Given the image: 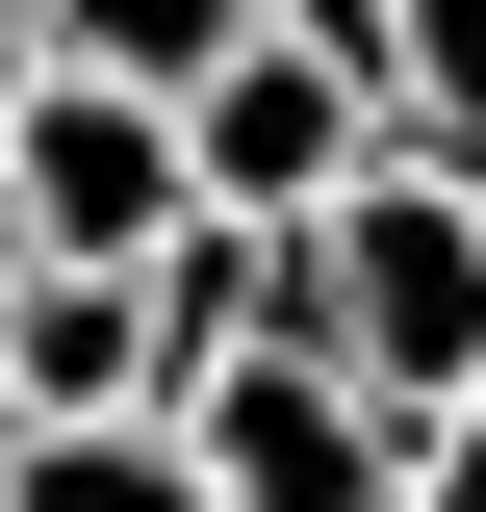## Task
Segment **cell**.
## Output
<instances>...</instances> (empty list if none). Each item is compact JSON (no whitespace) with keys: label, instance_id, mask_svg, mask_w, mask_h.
Returning a JSON list of instances; mask_svg holds the SVG:
<instances>
[{"label":"cell","instance_id":"cell-1","mask_svg":"<svg viewBox=\"0 0 486 512\" xmlns=\"http://www.w3.org/2000/svg\"><path fill=\"white\" fill-rule=\"evenodd\" d=\"M307 333H333L384 410L486 384V180H435V154H359V180L307 205Z\"/></svg>","mask_w":486,"mask_h":512},{"label":"cell","instance_id":"cell-2","mask_svg":"<svg viewBox=\"0 0 486 512\" xmlns=\"http://www.w3.org/2000/svg\"><path fill=\"white\" fill-rule=\"evenodd\" d=\"M180 461L231 512H410V410H384L333 333H231V359L180 384Z\"/></svg>","mask_w":486,"mask_h":512},{"label":"cell","instance_id":"cell-3","mask_svg":"<svg viewBox=\"0 0 486 512\" xmlns=\"http://www.w3.org/2000/svg\"><path fill=\"white\" fill-rule=\"evenodd\" d=\"M0 180H26V231H52V256H154V231L205 205V154H180V103H154V77L52 52V77H26V128H0Z\"/></svg>","mask_w":486,"mask_h":512},{"label":"cell","instance_id":"cell-4","mask_svg":"<svg viewBox=\"0 0 486 512\" xmlns=\"http://www.w3.org/2000/svg\"><path fill=\"white\" fill-rule=\"evenodd\" d=\"M384 128H410V103H384L359 52H307V26H231V52H205V103H180V154H205V205H282V231H307V205L359 180Z\"/></svg>","mask_w":486,"mask_h":512},{"label":"cell","instance_id":"cell-5","mask_svg":"<svg viewBox=\"0 0 486 512\" xmlns=\"http://www.w3.org/2000/svg\"><path fill=\"white\" fill-rule=\"evenodd\" d=\"M0 384H26V410H180V333H154V256H26V282H0Z\"/></svg>","mask_w":486,"mask_h":512},{"label":"cell","instance_id":"cell-6","mask_svg":"<svg viewBox=\"0 0 486 512\" xmlns=\"http://www.w3.org/2000/svg\"><path fill=\"white\" fill-rule=\"evenodd\" d=\"M0 512H231V487L180 461V410H77V436L0 461Z\"/></svg>","mask_w":486,"mask_h":512},{"label":"cell","instance_id":"cell-7","mask_svg":"<svg viewBox=\"0 0 486 512\" xmlns=\"http://www.w3.org/2000/svg\"><path fill=\"white\" fill-rule=\"evenodd\" d=\"M256 0H52V52H103V77H154V103H205V52H231Z\"/></svg>","mask_w":486,"mask_h":512},{"label":"cell","instance_id":"cell-8","mask_svg":"<svg viewBox=\"0 0 486 512\" xmlns=\"http://www.w3.org/2000/svg\"><path fill=\"white\" fill-rule=\"evenodd\" d=\"M384 103H410V128H486V0H384Z\"/></svg>","mask_w":486,"mask_h":512},{"label":"cell","instance_id":"cell-9","mask_svg":"<svg viewBox=\"0 0 486 512\" xmlns=\"http://www.w3.org/2000/svg\"><path fill=\"white\" fill-rule=\"evenodd\" d=\"M410 512H486V384H435V410H410Z\"/></svg>","mask_w":486,"mask_h":512},{"label":"cell","instance_id":"cell-10","mask_svg":"<svg viewBox=\"0 0 486 512\" xmlns=\"http://www.w3.org/2000/svg\"><path fill=\"white\" fill-rule=\"evenodd\" d=\"M256 26H307V52H359V77H384V0H256Z\"/></svg>","mask_w":486,"mask_h":512},{"label":"cell","instance_id":"cell-11","mask_svg":"<svg viewBox=\"0 0 486 512\" xmlns=\"http://www.w3.org/2000/svg\"><path fill=\"white\" fill-rule=\"evenodd\" d=\"M26 77H52V0H0V128H26Z\"/></svg>","mask_w":486,"mask_h":512},{"label":"cell","instance_id":"cell-12","mask_svg":"<svg viewBox=\"0 0 486 512\" xmlns=\"http://www.w3.org/2000/svg\"><path fill=\"white\" fill-rule=\"evenodd\" d=\"M26 256H52V231H26V180H0V282H26Z\"/></svg>","mask_w":486,"mask_h":512}]
</instances>
